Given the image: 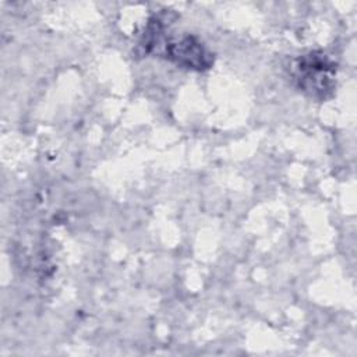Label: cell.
I'll return each mask as SVG.
<instances>
[{
  "label": "cell",
  "mask_w": 357,
  "mask_h": 357,
  "mask_svg": "<svg viewBox=\"0 0 357 357\" xmlns=\"http://www.w3.org/2000/svg\"><path fill=\"white\" fill-rule=\"evenodd\" d=\"M294 75L303 91L311 96L325 98L333 88L335 68L325 54L310 53L297 60Z\"/></svg>",
  "instance_id": "obj_1"
},
{
  "label": "cell",
  "mask_w": 357,
  "mask_h": 357,
  "mask_svg": "<svg viewBox=\"0 0 357 357\" xmlns=\"http://www.w3.org/2000/svg\"><path fill=\"white\" fill-rule=\"evenodd\" d=\"M163 52L166 57L187 68L204 70L209 68L212 64V54L197 38L191 35H184L178 39L166 42Z\"/></svg>",
  "instance_id": "obj_2"
}]
</instances>
